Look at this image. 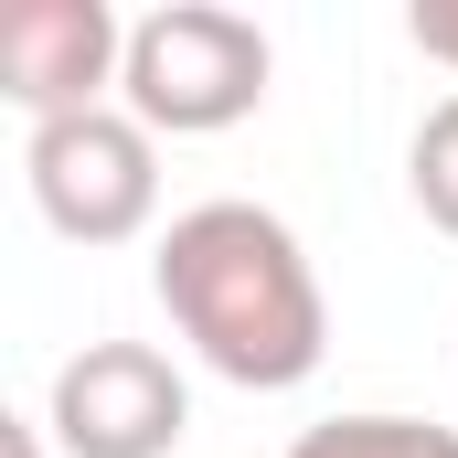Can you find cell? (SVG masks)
Wrapping results in <instances>:
<instances>
[{"label":"cell","instance_id":"cell-1","mask_svg":"<svg viewBox=\"0 0 458 458\" xmlns=\"http://www.w3.org/2000/svg\"><path fill=\"white\" fill-rule=\"evenodd\" d=\"M149 288H160L171 331L192 342V362L245 394H288L331 352V299H320L310 245L288 234V214H267L245 192L171 214L149 245Z\"/></svg>","mask_w":458,"mask_h":458},{"label":"cell","instance_id":"cell-2","mask_svg":"<svg viewBox=\"0 0 458 458\" xmlns=\"http://www.w3.org/2000/svg\"><path fill=\"white\" fill-rule=\"evenodd\" d=\"M267 32L225 11V0H160L128 21V75H117V107L139 117L149 139H225L267 107Z\"/></svg>","mask_w":458,"mask_h":458},{"label":"cell","instance_id":"cell-3","mask_svg":"<svg viewBox=\"0 0 458 458\" xmlns=\"http://www.w3.org/2000/svg\"><path fill=\"white\" fill-rule=\"evenodd\" d=\"M21 182H32V214L64 245H128L160 225V139L128 107L43 117L21 139Z\"/></svg>","mask_w":458,"mask_h":458},{"label":"cell","instance_id":"cell-4","mask_svg":"<svg viewBox=\"0 0 458 458\" xmlns=\"http://www.w3.org/2000/svg\"><path fill=\"white\" fill-rule=\"evenodd\" d=\"M43 437L64 458H171L192 437V384L160 342H86L54 362Z\"/></svg>","mask_w":458,"mask_h":458},{"label":"cell","instance_id":"cell-5","mask_svg":"<svg viewBox=\"0 0 458 458\" xmlns=\"http://www.w3.org/2000/svg\"><path fill=\"white\" fill-rule=\"evenodd\" d=\"M117 75H128V21L107 0H11L0 11V97L32 128L117 107Z\"/></svg>","mask_w":458,"mask_h":458},{"label":"cell","instance_id":"cell-6","mask_svg":"<svg viewBox=\"0 0 458 458\" xmlns=\"http://www.w3.org/2000/svg\"><path fill=\"white\" fill-rule=\"evenodd\" d=\"M288 458H458V427H437V416H320L288 437Z\"/></svg>","mask_w":458,"mask_h":458},{"label":"cell","instance_id":"cell-7","mask_svg":"<svg viewBox=\"0 0 458 458\" xmlns=\"http://www.w3.org/2000/svg\"><path fill=\"white\" fill-rule=\"evenodd\" d=\"M405 182H416V214H427L437 234H458V97L427 107L416 149H405Z\"/></svg>","mask_w":458,"mask_h":458},{"label":"cell","instance_id":"cell-8","mask_svg":"<svg viewBox=\"0 0 458 458\" xmlns=\"http://www.w3.org/2000/svg\"><path fill=\"white\" fill-rule=\"evenodd\" d=\"M405 43H416L427 64L458 75V0H416V11H405Z\"/></svg>","mask_w":458,"mask_h":458}]
</instances>
